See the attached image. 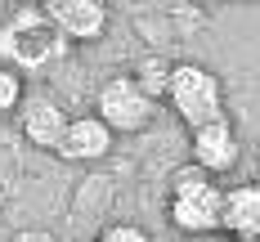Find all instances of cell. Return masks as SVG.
Masks as SVG:
<instances>
[{
  "label": "cell",
  "mask_w": 260,
  "mask_h": 242,
  "mask_svg": "<svg viewBox=\"0 0 260 242\" xmlns=\"http://www.w3.org/2000/svg\"><path fill=\"white\" fill-rule=\"evenodd\" d=\"M108 148H112V130L90 112V117H72L68 121V134L58 144V157L63 161H99V157H108Z\"/></svg>",
  "instance_id": "ba28073f"
},
{
  "label": "cell",
  "mask_w": 260,
  "mask_h": 242,
  "mask_svg": "<svg viewBox=\"0 0 260 242\" xmlns=\"http://www.w3.org/2000/svg\"><path fill=\"white\" fill-rule=\"evenodd\" d=\"M188 148H193V166L207 170L211 180L224 175V170H234V161H238V130H234V121L220 117V121H211V126H202V130H193Z\"/></svg>",
  "instance_id": "8992f818"
},
{
  "label": "cell",
  "mask_w": 260,
  "mask_h": 242,
  "mask_svg": "<svg viewBox=\"0 0 260 242\" xmlns=\"http://www.w3.org/2000/svg\"><path fill=\"white\" fill-rule=\"evenodd\" d=\"M63 50H68V41L45 18V9H23L0 27V67L36 72V67H50L54 58H63Z\"/></svg>",
  "instance_id": "7a4b0ae2"
},
{
  "label": "cell",
  "mask_w": 260,
  "mask_h": 242,
  "mask_svg": "<svg viewBox=\"0 0 260 242\" xmlns=\"http://www.w3.org/2000/svg\"><path fill=\"white\" fill-rule=\"evenodd\" d=\"M166 103L175 108V117H180L188 130H202L211 121L229 117V112H224V85H220V77H215L211 67H202V63H175V67H171Z\"/></svg>",
  "instance_id": "3957f363"
},
{
  "label": "cell",
  "mask_w": 260,
  "mask_h": 242,
  "mask_svg": "<svg viewBox=\"0 0 260 242\" xmlns=\"http://www.w3.org/2000/svg\"><path fill=\"white\" fill-rule=\"evenodd\" d=\"M94 242H99V238H94Z\"/></svg>",
  "instance_id": "4fadbf2b"
},
{
  "label": "cell",
  "mask_w": 260,
  "mask_h": 242,
  "mask_svg": "<svg viewBox=\"0 0 260 242\" xmlns=\"http://www.w3.org/2000/svg\"><path fill=\"white\" fill-rule=\"evenodd\" d=\"M224 233L238 242L260 238V184L224 188Z\"/></svg>",
  "instance_id": "9c48e42d"
},
{
  "label": "cell",
  "mask_w": 260,
  "mask_h": 242,
  "mask_svg": "<svg viewBox=\"0 0 260 242\" xmlns=\"http://www.w3.org/2000/svg\"><path fill=\"white\" fill-rule=\"evenodd\" d=\"M45 9V18L58 27V36L72 45V41H99L112 23V14H108L104 0H50V5H41Z\"/></svg>",
  "instance_id": "5b68a950"
},
{
  "label": "cell",
  "mask_w": 260,
  "mask_h": 242,
  "mask_svg": "<svg viewBox=\"0 0 260 242\" xmlns=\"http://www.w3.org/2000/svg\"><path fill=\"white\" fill-rule=\"evenodd\" d=\"M14 108H23V72L0 67V117L14 112Z\"/></svg>",
  "instance_id": "8fae6325"
},
{
  "label": "cell",
  "mask_w": 260,
  "mask_h": 242,
  "mask_svg": "<svg viewBox=\"0 0 260 242\" xmlns=\"http://www.w3.org/2000/svg\"><path fill=\"white\" fill-rule=\"evenodd\" d=\"M153 112L157 103L135 85V77H112L104 81V90H99V99H94V117L104 121L112 134H135V130H144L148 121H153Z\"/></svg>",
  "instance_id": "277c9868"
},
{
  "label": "cell",
  "mask_w": 260,
  "mask_h": 242,
  "mask_svg": "<svg viewBox=\"0 0 260 242\" xmlns=\"http://www.w3.org/2000/svg\"><path fill=\"white\" fill-rule=\"evenodd\" d=\"M171 67H175V63H166L161 54H144V58L135 63V72H130V77H135V85H139V90L157 103V99L166 94V85H171Z\"/></svg>",
  "instance_id": "30bf717a"
},
{
  "label": "cell",
  "mask_w": 260,
  "mask_h": 242,
  "mask_svg": "<svg viewBox=\"0 0 260 242\" xmlns=\"http://www.w3.org/2000/svg\"><path fill=\"white\" fill-rule=\"evenodd\" d=\"M68 121L72 117L54 103V99H45V94H31L18 108V130H23V139L36 144V148H45V153H58V144L68 134Z\"/></svg>",
  "instance_id": "52a82bcc"
},
{
  "label": "cell",
  "mask_w": 260,
  "mask_h": 242,
  "mask_svg": "<svg viewBox=\"0 0 260 242\" xmlns=\"http://www.w3.org/2000/svg\"><path fill=\"white\" fill-rule=\"evenodd\" d=\"M99 242H153V238H148L139 224H108Z\"/></svg>",
  "instance_id": "7c38bea8"
},
{
  "label": "cell",
  "mask_w": 260,
  "mask_h": 242,
  "mask_svg": "<svg viewBox=\"0 0 260 242\" xmlns=\"http://www.w3.org/2000/svg\"><path fill=\"white\" fill-rule=\"evenodd\" d=\"M171 224L188 238H207L224 229V188L211 180L207 170H198L193 161L171 175Z\"/></svg>",
  "instance_id": "6da1fadb"
}]
</instances>
